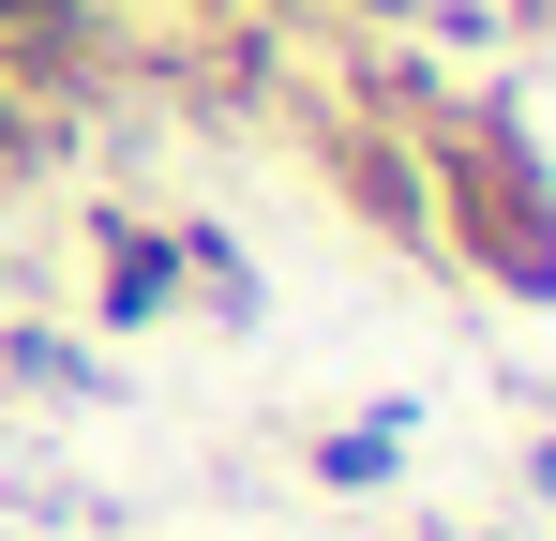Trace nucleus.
<instances>
[{
	"instance_id": "obj_1",
	"label": "nucleus",
	"mask_w": 556,
	"mask_h": 541,
	"mask_svg": "<svg viewBox=\"0 0 556 541\" xmlns=\"http://www.w3.org/2000/svg\"><path fill=\"white\" fill-rule=\"evenodd\" d=\"M376 466H391V422H376V437H331V451H316V481H346V496H362Z\"/></svg>"
}]
</instances>
